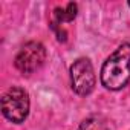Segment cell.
<instances>
[{"instance_id":"1","label":"cell","mask_w":130,"mask_h":130,"mask_svg":"<svg viewBox=\"0 0 130 130\" xmlns=\"http://www.w3.org/2000/svg\"><path fill=\"white\" fill-rule=\"evenodd\" d=\"M130 81V44L122 43L103 64L101 83L106 89L119 90Z\"/></svg>"},{"instance_id":"2","label":"cell","mask_w":130,"mask_h":130,"mask_svg":"<svg viewBox=\"0 0 130 130\" xmlns=\"http://www.w3.org/2000/svg\"><path fill=\"white\" fill-rule=\"evenodd\" d=\"M29 95L23 87H11L2 98V113L6 119L20 124L29 113Z\"/></svg>"},{"instance_id":"3","label":"cell","mask_w":130,"mask_h":130,"mask_svg":"<svg viewBox=\"0 0 130 130\" xmlns=\"http://www.w3.org/2000/svg\"><path fill=\"white\" fill-rule=\"evenodd\" d=\"M71 81L75 93L86 96L92 93L96 84L95 71L89 58H78L71 66Z\"/></svg>"},{"instance_id":"4","label":"cell","mask_w":130,"mask_h":130,"mask_svg":"<svg viewBox=\"0 0 130 130\" xmlns=\"http://www.w3.org/2000/svg\"><path fill=\"white\" fill-rule=\"evenodd\" d=\"M46 60V49L38 41L26 43L15 57V68L23 74H34L38 71Z\"/></svg>"},{"instance_id":"5","label":"cell","mask_w":130,"mask_h":130,"mask_svg":"<svg viewBox=\"0 0 130 130\" xmlns=\"http://www.w3.org/2000/svg\"><path fill=\"white\" fill-rule=\"evenodd\" d=\"M77 12H78V6L77 3L71 2L66 5V8H55L54 9V17H55V22L58 25L61 23H66V22H72L75 17H77Z\"/></svg>"},{"instance_id":"6","label":"cell","mask_w":130,"mask_h":130,"mask_svg":"<svg viewBox=\"0 0 130 130\" xmlns=\"http://www.w3.org/2000/svg\"><path fill=\"white\" fill-rule=\"evenodd\" d=\"M51 26H52V29L57 32V38H58V41H61V43L66 41V31H63V29L58 26V23H57V22H52V23H51Z\"/></svg>"},{"instance_id":"7","label":"cell","mask_w":130,"mask_h":130,"mask_svg":"<svg viewBox=\"0 0 130 130\" xmlns=\"http://www.w3.org/2000/svg\"><path fill=\"white\" fill-rule=\"evenodd\" d=\"M95 124H96V122H93V118H89V119L83 121V124L80 125L78 130H92V127H93Z\"/></svg>"}]
</instances>
